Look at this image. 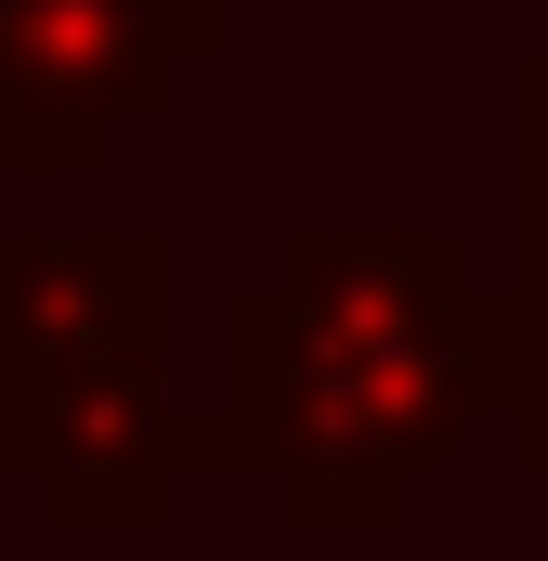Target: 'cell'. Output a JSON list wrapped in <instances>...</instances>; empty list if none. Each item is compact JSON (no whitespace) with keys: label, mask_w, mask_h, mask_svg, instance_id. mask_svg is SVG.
Returning <instances> with one entry per match:
<instances>
[{"label":"cell","mask_w":548,"mask_h":561,"mask_svg":"<svg viewBox=\"0 0 548 561\" xmlns=\"http://www.w3.org/2000/svg\"><path fill=\"white\" fill-rule=\"evenodd\" d=\"M483 431V262L444 222H313L222 313V405L183 470H262L300 536H392Z\"/></svg>","instance_id":"obj_1"},{"label":"cell","mask_w":548,"mask_h":561,"mask_svg":"<svg viewBox=\"0 0 548 561\" xmlns=\"http://www.w3.org/2000/svg\"><path fill=\"white\" fill-rule=\"evenodd\" d=\"M236 13H249V0H236Z\"/></svg>","instance_id":"obj_6"},{"label":"cell","mask_w":548,"mask_h":561,"mask_svg":"<svg viewBox=\"0 0 548 561\" xmlns=\"http://www.w3.org/2000/svg\"><path fill=\"white\" fill-rule=\"evenodd\" d=\"M0 470L66 536H144L183 496L157 236H0Z\"/></svg>","instance_id":"obj_2"},{"label":"cell","mask_w":548,"mask_h":561,"mask_svg":"<svg viewBox=\"0 0 548 561\" xmlns=\"http://www.w3.org/2000/svg\"><path fill=\"white\" fill-rule=\"evenodd\" d=\"M483 431L548 483V209H510V262L483 275Z\"/></svg>","instance_id":"obj_4"},{"label":"cell","mask_w":548,"mask_h":561,"mask_svg":"<svg viewBox=\"0 0 548 561\" xmlns=\"http://www.w3.org/2000/svg\"><path fill=\"white\" fill-rule=\"evenodd\" d=\"M209 53H236V0H0V183H92Z\"/></svg>","instance_id":"obj_3"},{"label":"cell","mask_w":548,"mask_h":561,"mask_svg":"<svg viewBox=\"0 0 548 561\" xmlns=\"http://www.w3.org/2000/svg\"><path fill=\"white\" fill-rule=\"evenodd\" d=\"M510 209H548V53L510 79Z\"/></svg>","instance_id":"obj_5"}]
</instances>
